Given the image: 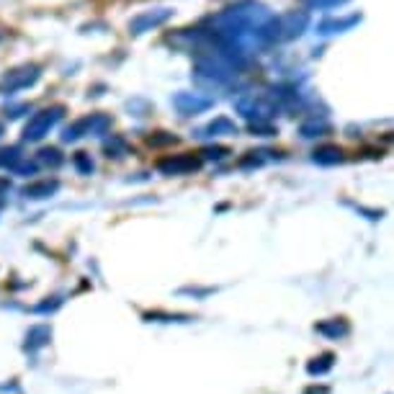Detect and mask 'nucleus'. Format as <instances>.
Listing matches in <instances>:
<instances>
[{
	"instance_id": "1a4fd4ad",
	"label": "nucleus",
	"mask_w": 394,
	"mask_h": 394,
	"mask_svg": "<svg viewBox=\"0 0 394 394\" xmlns=\"http://www.w3.org/2000/svg\"><path fill=\"white\" fill-rule=\"evenodd\" d=\"M240 129L238 124L232 119H227V116H216L211 124H207L204 129H199L196 132V137H235Z\"/></svg>"
},
{
	"instance_id": "dca6fc26",
	"label": "nucleus",
	"mask_w": 394,
	"mask_h": 394,
	"mask_svg": "<svg viewBox=\"0 0 394 394\" xmlns=\"http://www.w3.org/2000/svg\"><path fill=\"white\" fill-rule=\"evenodd\" d=\"M73 165L82 173V176H90V173H93V160H90L88 152H75V155H73Z\"/></svg>"
},
{
	"instance_id": "ddd939ff",
	"label": "nucleus",
	"mask_w": 394,
	"mask_h": 394,
	"mask_svg": "<svg viewBox=\"0 0 394 394\" xmlns=\"http://www.w3.org/2000/svg\"><path fill=\"white\" fill-rule=\"evenodd\" d=\"M104 149H106V155H109V157H121V155H127V152H129L127 142L121 140V137H111V140H106Z\"/></svg>"
},
{
	"instance_id": "412c9836",
	"label": "nucleus",
	"mask_w": 394,
	"mask_h": 394,
	"mask_svg": "<svg viewBox=\"0 0 394 394\" xmlns=\"http://www.w3.org/2000/svg\"><path fill=\"white\" fill-rule=\"evenodd\" d=\"M147 142L152 147H163V144H176V137H173V134H165V137H149Z\"/></svg>"
},
{
	"instance_id": "6ab92c4d",
	"label": "nucleus",
	"mask_w": 394,
	"mask_h": 394,
	"mask_svg": "<svg viewBox=\"0 0 394 394\" xmlns=\"http://www.w3.org/2000/svg\"><path fill=\"white\" fill-rule=\"evenodd\" d=\"M201 155L207 157V160H222V157H227L230 155V149L227 147H207Z\"/></svg>"
},
{
	"instance_id": "9d476101",
	"label": "nucleus",
	"mask_w": 394,
	"mask_h": 394,
	"mask_svg": "<svg viewBox=\"0 0 394 394\" xmlns=\"http://www.w3.org/2000/svg\"><path fill=\"white\" fill-rule=\"evenodd\" d=\"M356 23H361V13L345 16V18H325L317 26V34H322V37H328V34H343V31L353 29Z\"/></svg>"
},
{
	"instance_id": "a211bd4d",
	"label": "nucleus",
	"mask_w": 394,
	"mask_h": 394,
	"mask_svg": "<svg viewBox=\"0 0 394 394\" xmlns=\"http://www.w3.org/2000/svg\"><path fill=\"white\" fill-rule=\"evenodd\" d=\"M348 0H302V6L312 8V11H325V8H338Z\"/></svg>"
},
{
	"instance_id": "0eeeda50",
	"label": "nucleus",
	"mask_w": 394,
	"mask_h": 394,
	"mask_svg": "<svg viewBox=\"0 0 394 394\" xmlns=\"http://www.w3.org/2000/svg\"><path fill=\"white\" fill-rule=\"evenodd\" d=\"M173 109L180 116H199V113L214 109V98H207L201 93H191V90H180L173 96Z\"/></svg>"
},
{
	"instance_id": "20e7f679",
	"label": "nucleus",
	"mask_w": 394,
	"mask_h": 394,
	"mask_svg": "<svg viewBox=\"0 0 394 394\" xmlns=\"http://www.w3.org/2000/svg\"><path fill=\"white\" fill-rule=\"evenodd\" d=\"M111 129V116L106 113H90L85 119H78L75 124L62 132V142H75L80 137H104L106 132Z\"/></svg>"
},
{
	"instance_id": "f8f14e48",
	"label": "nucleus",
	"mask_w": 394,
	"mask_h": 394,
	"mask_svg": "<svg viewBox=\"0 0 394 394\" xmlns=\"http://www.w3.org/2000/svg\"><path fill=\"white\" fill-rule=\"evenodd\" d=\"M312 160L317 165H338L343 163V149L338 144H322L312 152Z\"/></svg>"
},
{
	"instance_id": "5701e85b",
	"label": "nucleus",
	"mask_w": 394,
	"mask_h": 394,
	"mask_svg": "<svg viewBox=\"0 0 394 394\" xmlns=\"http://www.w3.org/2000/svg\"><path fill=\"white\" fill-rule=\"evenodd\" d=\"M0 137H3V124H0Z\"/></svg>"
},
{
	"instance_id": "423d86ee",
	"label": "nucleus",
	"mask_w": 394,
	"mask_h": 394,
	"mask_svg": "<svg viewBox=\"0 0 394 394\" xmlns=\"http://www.w3.org/2000/svg\"><path fill=\"white\" fill-rule=\"evenodd\" d=\"M173 18V11L171 8H152V11H142L140 16H134L132 21H129V34L132 37H142V34H147V31L157 29V26H163Z\"/></svg>"
},
{
	"instance_id": "f03ea898",
	"label": "nucleus",
	"mask_w": 394,
	"mask_h": 394,
	"mask_svg": "<svg viewBox=\"0 0 394 394\" xmlns=\"http://www.w3.org/2000/svg\"><path fill=\"white\" fill-rule=\"evenodd\" d=\"M39 78H42V67L34 65V62L13 67L0 78V96H13L18 90L31 88V85H37Z\"/></svg>"
},
{
	"instance_id": "aec40b11",
	"label": "nucleus",
	"mask_w": 394,
	"mask_h": 394,
	"mask_svg": "<svg viewBox=\"0 0 394 394\" xmlns=\"http://www.w3.org/2000/svg\"><path fill=\"white\" fill-rule=\"evenodd\" d=\"M23 111H29V106H26V104H11V106H6V109H3V113H6L8 119H18Z\"/></svg>"
},
{
	"instance_id": "39448f33",
	"label": "nucleus",
	"mask_w": 394,
	"mask_h": 394,
	"mask_svg": "<svg viewBox=\"0 0 394 394\" xmlns=\"http://www.w3.org/2000/svg\"><path fill=\"white\" fill-rule=\"evenodd\" d=\"M309 26V13L307 11H289L283 16H276V42H291L302 37Z\"/></svg>"
},
{
	"instance_id": "f257e3e1",
	"label": "nucleus",
	"mask_w": 394,
	"mask_h": 394,
	"mask_svg": "<svg viewBox=\"0 0 394 394\" xmlns=\"http://www.w3.org/2000/svg\"><path fill=\"white\" fill-rule=\"evenodd\" d=\"M235 111L250 124H271L278 113V101L263 93H242L235 98Z\"/></svg>"
},
{
	"instance_id": "7ed1b4c3",
	"label": "nucleus",
	"mask_w": 394,
	"mask_h": 394,
	"mask_svg": "<svg viewBox=\"0 0 394 394\" xmlns=\"http://www.w3.org/2000/svg\"><path fill=\"white\" fill-rule=\"evenodd\" d=\"M62 116H65V106H49V109L37 111L29 119V124L23 127V140L26 142H42L47 134L60 124Z\"/></svg>"
},
{
	"instance_id": "6e6552de",
	"label": "nucleus",
	"mask_w": 394,
	"mask_h": 394,
	"mask_svg": "<svg viewBox=\"0 0 394 394\" xmlns=\"http://www.w3.org/2000/svg\"><path fill=\"white\" fill-rule=\"evenodd\" d=\"M201 168V157L191 155V152H183V155H171L163 157L157 163V171L165 173V176H186V173H194Z\"/></svg>"
},
{
	"instance_id": "9b49d317",
	"label": "nucleus",
	"mask_w": 394,
	"mask_h": 394,
	"mask_svg": "<svg viewBox=\"0 0 394 394\" xmlns=\"http://www.w3.org/2000/svg\"><path fill=\"white\" fill-rule=\"evenodd\" d=\"M57 188H60L57 180H37V183H29L21 194L26 196V199L37 201V199H49V196H54L57 194Z\"/></svg>"
},
{
	"instance_id": "4be33fe9",
	"label": "nucleus",
	"mask_w": 394,
	"mask_h": 394,
	"mask_svg": "<svg viewBox=\"0 0 394 394\" xmlns=\"http://www.w3.org/2000/svg\"><path fill=\"white\" fill-rule=\"evenodd\" d=\"M8 188H11V183H8V178H0V194H3V191H8Z\"/></svg>"
},
{
	"instance_id": "f3484780",
	"label": "nucleus",
	"mask_w": 394,
	"mask_h": 394,
	"mask_svg": "<svg viewBox=\"0 0 394 394\" xmlns=\"http://www.w3.org/2000/svg\"><path fill=\"white\" fill-rule=\"evenodd\" d=\"M39 163H44V165H52V168H57V165L62 163L60 149H54V147H44V149H39Z\"/></svg>"
},
{
	"instance_id": "4468645a",
	"label": "nucleus",
	"mask_w": 394,
	"mask_h": 394,
	"mask_svg": "<svg viewBox=\"0 0 394 394\" xmlns=\"http://www.w3.org/2000/svg\"><path fill=\"white\" fill-rule=\"evenodd\" d=\"M21 149L18 147H6L0 149V168H8V171H13V165L21 160Z\"/></svg>"
},
{
	"instance_id": "2eb2a0df",
	"label": "nucleus",
	"mask_w": 394,
	"mask_h": 394,
	"mask_svg": "<svg viewBox=\"0 0 394 394\" xmlns=\"http://www.w3.org/2000/svg\"><path fill=\"white\" fill-rule=\"evenodd\" d=\"M328 124H325V121H309V124H302V129H299V132H302V137H304V140H312V137H322V132H328Z\"/></svg>"
}]
</instances>
